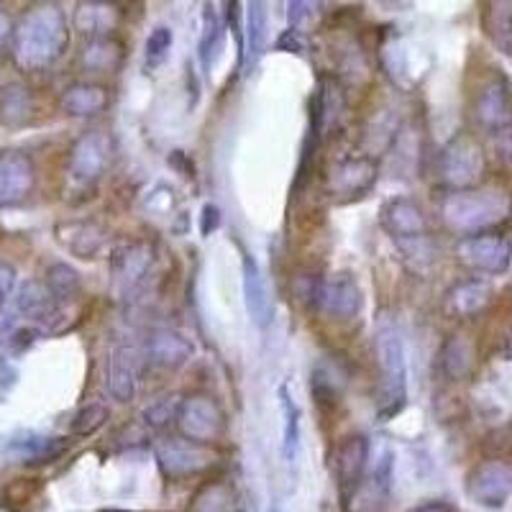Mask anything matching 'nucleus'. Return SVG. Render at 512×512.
Segmentation results:
<instances>
[{"instance_id": "f257e3e1", "label": "nucleus", "mask_w": 512, "mask_h": 512, "mask_svg": "<svg viewBox=\"0 0 512 512\" xmlns=\"http://www.w3.org/2000/svg\"><path fill=\"white\" fill-rule=\"evenodd\" d=\"M70 29L64 11L54 3L34 6L21 16L13 31V57L26 72L47 70L67 52Z\"/></svg>"}, {"instance_id": "f03ea898", "label": "nucleus", "mask_w": 512, "mask_h": 512, "mask_svg": "<svg viewBox=\"0 0 512 512\" xmlns=\"http://www.w3.org/2000/svg\"><path fill=\"white\" fill-rule=\"evenodd\" d=\"M441 216L451 231L474 236L510 216V203L495 190H448Z\"/></svg>"}, {"instance_id": "7ed1b4c3", "label": "nucleus", "mask_w": 512, "mask_h": 512, "mask_svg": "<svg viewBox=\"0 0 512 512\" xmlns=\"http://www.w3.org/2000/svg\"><path fill=\"white\" fill-rule=\"evenodd\" d=\"M379 361V415L392 418L405 408L408 397V359H405V346H402L400 333L392 326H382L374 341Z\"/></svg>"}, {"instance_id": "20e7f679", "label": "nucleus", "mask_w": 512, "mask_h": 512, "mask_svg": "<svg viewBox=\"0 0 512 512\" xmlns=\"http://www.w3.org/2000/svg\"><path fill=\"white\" fill-rule=\"evenodd\" d=\"M474 118L505 162H512V90L502 75L484 82L474 100Z\"/></svg>"}, {"instance_id": "39448f33", "label": "nucleus", "mask_w": 512, "mask_h": 512, "mask_svg": "<svg viewBox=\"0 0 512 512\" xmlns=\"http://www.w3.org/2000/svg\"><path fill=\"white\" fill-rule=\"evenodd\" d=\"M113 159V139L105 131H88L75 141L67 162V182L72 195L90 198L103 180L105 169Z\"/></svg>"}, {"instance_id": "423d86ee", "label": "nucleus", "mask_w": 512, "mask_h": 512, "mask_svg": "<svg viewBox=\"0 0 512 512\" xmlns=\"http://www.w3.org/2000/svg\"><path fill=\"white\" fill-rule=\"evenodd\" d=\"M487 157L472 134H456L438 154V175L448 190H474L484 175Z\"/></svg>"}, {"instance_id": "0eeeda50", "label": "nucleus", "mask_w": 512, "mask_h": 512, "mask_svg": "<svg viewBox=\"0 0 512 512\" xmlns=\"http://www.w3.org/2000/svg\"><path fill=\"white\" fill-rule=\"evenodd\" d=\"M177 425H180L182 438L200 443V446H210V443L221 441L226 433V413L213 397L192 395L182 400Z\"/></svg>"}, {"instance_id": "6e6552de", "label": "nucleus", "mask_w": 512, "mask_h": 512, "mask_svg": "<svg viewBox=\"0 0 512 512\" xmlns=\"http://www.w3.org/2000/svg\"><path fill=\"white\" fill-rule=\"evenodd\" d=\"M459 262L479 274H502L512 264V241L502 233L484 231L464 236L456 246Z\"/></svg>"}, {"instance_id": "1a4fd4ad", "label": "nucleus", "mask_w": 512, "mask_h": 512, "mask_svg": "<svg viewBox=\"0 0 512 512\" xmlns=\"http://www.w3.org/2000/svg\"><path fill=\"white\" fill-rule=\"evenodd\" d=\"M377 162L372 157H346L331 164L326 175L328 195L341 203L364 198L377 182Z\"/></svg>"}, {"instance_id": "9d476101", "label": "nucleus", "mask_w": 512, "mask_h": 512, "mask_svg": "<svg viewBox=\"0 0 512 512\" xmlns=\"http://www.w3.org/2000/svg\"><path fill=\"white\" fill-rule=\"evenodd\" d=\"M466 495L477 505L500 510L512 495V466L500 459H489L477 464L466 477Z\"/></svg>"}, {"instance_id": "9b49d317", "label": "nucleus", "mask_w": 512, "mask_h": 512, "mask_svg": "<svg viewBox=\"0 0 512 512\" xmlns=\"http://www.w3.org/2000/svg\"><path fill=\"white\" fill-rule=\"evenodd\" d=\"M154 454H157L159 469L167 479L195 477V474L205 472L208 466H213L210 446H200V443H192L187 438H167V441L157 443Z\"/></svg>"}, {"instance_id": "f8f14e48", "label": "nucleus", "mask_w": 512, "mask_h": 512, "mask_svg": "<svg viewBox=\"0 0 512 512\" xmlns=\"http://www.w3.org/2000/svg\"><path fill=\"white\" fill-rule=\"evenodd\" d=\"M369 464V441L364 436H346L336 443L331 454V469L344 500L354 495L364 482V472Z\"/></svg>"}, {"instance_id": "ddd939ff", "label": "nucleus", "mask_w": 512, "mask_h": 512, "mask_svg": "<svg viewBox=\"0 0 512 512\" xmlns=\"http://www.w3.org/2000/svg\"><path fill=\"white\" fill-rule=\"evenodd\" d=\"M152 267L154 246H149L146 241L118 246L111 256L113 282L123 295H134L136 290H141L146 285V277L152 274Z\"/></svg>"}, {"instance_id": "4468645a", "label": "nucleus", "mask_w": 512, "mask_h": 512, "mask_svg": "<svg viewBox=\"0 0 512 512\" xmlns=\"http://www.w3.org/2000/svg\"><path fill=\"white\" fill-rule=\"evenodd\" d=\"M379 223L402 246L423 241L425 233H428V218H425L423 205L415 203L413 198L387 200L379 210Z\"/></svg>"}, {"instance_id": "2eb2a0df", "label": "nucleus", "mask_w": 512, "mask_h": 512, "mask_svg": "<svg viewBox=\"0 0 512 512\" xmlns=\"http://www.w3.org/2000/svg\"><path fill=\"white\" fill-rule=\"evenodd\" d=\"M36 167L29 154L8 149L0 152V208L24 203L34 192Z\"/></svg>"}, {"instance_id": "dca6fc26", "label": "nucleus", "mask_w": 512, "mask_h": 512, "mask_svg": "<svg viewBox=\"0 0 512 512\" xmlns=\"http://www.w3.org/2000/svg\"><path fill=\"white\" fill-rule=\"evenodd\" d=\"M361 305H364V295H361L359 282L351 274H333V277L320 282L318 300H315V310H320V313L331 315L336 320H349L361 313Z\"/></svg>"}, {"instance_id": "f3484780", "label": "nucleus", "mask_w": 512, "mask_h": 512, "mask_svg": "<svg viewBox=\"0 0 512 512\" xmlns=\"http://www.w3.org/2000/svg\"><path fill=\"white\" fill-rule=\"evenodd\" d=\"M241 282H244L246 313H249L251 323L264 331V328L272 323V315H274L272 292H269L267 277H264L259 262H256L254 254H249L244 246H241Z\"/></svg>"}, {"instance_id": "a211bd4d", "label": "nucleus", "mask_w": 512, "mask_h": 512, "mask_svg": "<svg viewBox=\"0 0 512 512\" xmlns=\"http://www.w3.org/2000/svg\"><path fill=\"white\" fill-rule=\"evenodd\" d=\"M141 356L134 346H116L108 359V392L113 400L128 402L136 392Z\"/></svg>"}, {"instance_id": "6ab92c4d", "label": "nucleus", "mask_w": 512, "mask_h": 512, "mask_svg": "<svg viewBox=\"0 0 512 512\" xmlns=\"http://www.w3.org/2000/svg\"><path fill=\"white\" fill-rule=\"evenodd\" d=\"M111 98H108V90L95 85V82H72L70 88L62 93V111L67 116H75V118H90V116H98L108 108Z\"/></svg>"}, {"instance_id": "aec40b11", "label": "nucleus", "mask_w": 512, "mask_h": 512, "mask_svg": "<svg viewBox=\"0 0 512 512\" xmlns=\"http://www.w3.org/2000/svg\"><path fill=\"white\" fill-rule=\"evenodd\" d=\"M18 313L26 315L29 320H39V323H52L59 313V300L52 295L47 282L26 280L18 290L16 297Z\"/></svg>"}, {"instance_id": "412c9836", "label": "nucleus", "mask_w": 512, "mask_h": 512, "mask_svg": "<svg viewBox=\"0 0 512 512\" xmlns=\"http://www.w3.org/2000/svg\"><path fill=\"white\" fill-rule=\"evenodd\" d=\"M64 451V443L59 438L36 436V433H21L6 443V454L24 464H47L54 461Z\"/></svg>"}, {"instance_id": "4be33fe9", "label": "nucleus", "mask_w": 512, "mask_h": 512, "mask_svg": "<svg viewBox=\"0 0 512 512\" xmlns=\"http://www.w3.org/2000/svg\"><path fill=\"white\" fill-rule=\"evenodd\" d=\"M146 356L157 367L177 369L192 356V344L175 331H157L146 344Z\"/></svg>"}, {"instance_id": "5701e85b", "label": "nucleus", "mask_w": 512, "mask_h": 512, "mask_svg": "<svg viewBox=\"0 0 512 512\" xmlns=\"http://www.w3.org/2000/svg\"><path fill=\"white\" fill-rule=\"evenodd\" d=\"M246 34L241 41V67H244L246 75H251L259 59H262L264 47H267V11H264V3H251L249 11H246Z\"/></svg>"}, {"instance_id": "b1692460", "label": "nucleus", "mask_w": 512, "mask_h": 512, "mask_svg": "<svg viewBox=\"0 0 512 512\" xmlns=\"http://www.w3.org/2000/svg\"><path fill=\"white\" fill-rule=\"evenodd\" d=\"M57 239L70 254L80 259H93L103 246V231L93 221H72L57 226Z\"/></svg>"}, {"instance_id": "393cba45", "label": "nucleus", "mask_w": 512, "mask_h": 512, "mask_svg": "<svg viewBox=\"0 0 512 512\" xmlns=\"http://www.w3.org/2000/svg\"><path fill=\"white\" fill-rule=\"evenodd\" d=\"M123 64V44L116 36L90 39L82 49V67L95 75H111Z\"/></svg>"}, {"instance_id": "a878e982", "label": "nucleus", "mask_w": 512, "mask_h": 512, "mask_svg": "<svg viewBox=\"0 0 512 512\" xmlns=\"http://www.w3.org/2000/svg\"><path fill=\"white\" fill-rule=\"evenodd\" d=\"M489 303V285L484 280H466L451 287L446 295V310L454 318H472Z\"/></svg>"}, {"instance_id": "bb28decb", "label": "nucleus", "mask_w": 512, "mask_h": 512, "mask_svg": "<svg viewBox=\"0 0 512 512\" xmlns=\"http://www.w3.org/2000/svg\"><path fill=\"white\" fill-rule=\"evenodd\" d=\"M34 116V95L24 82H8L0 88V123L24 126Z\"/></svg>"}, {"instance_id": "cd10ccee", "label": "nucleus", "mask_w": 512, "mask_h": 512, "mask_svg": "<svg viewBox=\"0 0 512 512\" xmlns=\"http://www.w3.org/2000/svg\"><path fill=\"white\" fill-rule=\"evenodd\" d=\"M75 24L90 39L111 36L118 24V11L116 6H108V3H80L75 11Z\"/></svg>"}, {"instance_id": "c85d7f7f", "label": "nucleus", "mask_w": 512, "mask_h": 512, "mask_svg": "<svg viewBox=\"0 0 512 512\" xmlns=\"http://www.w3.org/2000/svg\"><path fill=\"white\" fill-rule=\"evenodd\" d=\"M187 512H241V507L231 484L208 482L192 495Z\"/></svg>"}, {"instance_id": "c756f323", "label": "nucleus", "mask_w": 512, "mask_h": 512, "mask_svg": "<svg viewBox=\"0 0 512 512\" xmlns=\"http://www.w3.org/2000/svg\"><path fill=\"white\" fill-rule=\"evenodd\" d=\"M280 408L282 418H285V431H282V464L292 469L297 461V451H300V408L292 400L287 384L280 387Z\"/></svg>"}, {"instance_id": "7c9ffc66", "label": "nucleus", "mask_w": 512, "mask_h": 512, "mask_svg": "<svg viewBox=\"0 0 512 512\" xmlns=\"http://www.w3.org/2000/svg\"><path fill=\"white\" fill-rule=\"evenodd\" d=\"M474 346L464 336L448 338L446 346L441 349V369L451 379H464L474 369Z\"/></svg>"}, {"instance_id": "2f4dec72", "label": "nucleus", "mask_w": 512, "mask_h": 512, "mask_svg": "<svg viewBox=\"0 0 512 512\" xmlns=\"http://www.w3.org/2000/svg\"><path fill=\"white\" fill-rule=\"evenodd\" d=\"M484 29L502 52L512 54V3H489Z\"/></svg>"}, {"instance_id": "473e14b6", "label": "nucleus", "mask_w": 512, "mask_h": 512, "mask_svg": "<svg viewBox=\"0 0 512 512\" xmlns=\"http://www.w3.org/2000/svg\"><path fill=\"white\" fill-rule=\"evenodd\" d=\"M223 44V26L218 21V13L213 6H205L203 11V36H200V64H203V72L208 75L213 62H216V54Z\"/></svg>"}, {"instance_id": "72a5a7b5", "label": "nucleus", "mask_w": 512, "mask_h": 512, "mask_svg": "<svg viewBox=\"0 0 512 512\" xmlns=\"http://www.w3.org/2000/svg\"><path fill=\"white\" fill-rule=\"evenodd\" d=\"M47 287L52 290V295L57 297L59 303H70L80 295L82 290V282H80V274L70 267V264H52L47 269Z\"/></svg>"}, {"instance_id": "f704fd0d", "label": "nucleus", "mask_w": 512, "mask_h": 512, "mask_svg": "<svg viewBox=\"0 0 512 512\" xmlns=\"http://www.w3.org/2000/svg\"><path fill=\"white\" fill-rule=\"evenodd\" d=\"M111 418V413H108V408L105 405H100V402H90V405H85V408L80 410V413L72 418V425L70 431L75 433V436H93V433H98L100 428L105 425V420Z\"/></svg>"}, {"instance_id": "c9c22d12", "label": "nucleus", "mask_w": 512, "mask_h": 512, "mask_svg": "<svg viewBox=\"0 0 512 512\" xmlns=\"http://www.w3.org/2000/svg\"><path fill=\"white\" fill-rule=\"evenodd\" d=\"M180 408H182L180 395L159 397V400H154L152 405L144 410V423L154 425V428H162V425L177 420V415H180Z\"/></svg>"}, {"instance_id": "e433bc0d", "label": "nucleus", "mask_w": 512, "mask_h": 512, "mask_svg": "<svg viewBox=\"0 0 512 512\" xmlns=\"http://www.w3.org/2000/svg\"><path fill=\"white\" fill-rule=\"evenodd\" d=\"M172 41H175V36H172V29H169V26H157V29L149 34V39H146V67H149V70L159 67V64L167 59L169 49H172Z\"/></svg>"}, {"instance_id": "4c0bfd02", "label": "nucleus", "mask_w": 512, "mask_h": 512, "mask_svg": "<svg viewBox=\"0 0 512 512\" xmlns=\"http://www.w3.org/2000/svg\"><path fill=\"white\" fill-rule=\"evenodd\" d=\"M313 3H287V18H290L292 31H303V26H308V21L315 13Z\"/></svg>"}, {"instance_id": "58836bf2", "label": "nucleus", "mask_w": 512, "mask_h": 512, "mask_svg": "<svg viewBox=\"0 0 512 512\" xmlns=\"http://www.w3.org/2000/svg\"><path fill=\"white\" fill-rule=\"evenodd\" d=\"M18 382V372L13 364H8V361L0 359V400H6L8 395H11V390L16 387Z\"/></svg>"}, {"instance_id": "ea45409f", "label": "nucleus", "mask_w": 512, "mask_h": 512, "mask_svg": "<svg viewBox=\"0 0 512 512\" xmlns=\"http://www.w3.org/2000/svg\"><path fill=\"white\" fill-rule=\"evenodd\" d=\"M218 226H221V210H218V205H213V203L203 205V218H200V233H203V236H210V233L216 231Z\"/></svg>"}, {"instance_id": "a19ab883", "label": "nucleus", "mask_w": 512, "mask_h": 512, "mask_svg": "<svg viewBox=\"0 0 512 512\" xmlns=\"http://www.w3.org/2000/svg\"><path fill=\"white\" fill-rule=\"evenodd\" d=\"M277 49L280 52H295V54H303L305 44H303V36H300V31H292L287 29L285 34L277 39Z\"/></svg>"}, {"instance_id": "79ce46f5", "label": "nucleus", "mask_w": 512, "mask_h": 512, "mask_svg": "<svg viewBox=\"0 0 512 512\" xmlns=\"http://www.w3.org/2000/svg\"><path fill=\"white\" fill-rule=\"evenodd\" d=\"M13 24H11V18L6 16V13L0 11V49L6 47L8 44V39H13Z\"/></svg>"}, {"instance_id": "37998d69", "label": "nucleus", "mask_w": 512, "mask_h": 512, "mask_svg": "<svg viewBox=\"0 0 512 512\" xmlns=\"http://www.w3.org/2000/svg\"><path fill=\"white\" fill-rule=\"evenodd\" d=\"M410 512H456L448 502H425V505H418Z\"/></svg>"}, {"instance_id": "c03bdc74", "label": "nucleus", "mask_w": 512, "mask_h": 512, "mask_svg": "<svg viewBox=\"0 0 512 512\" xmlns=\"http://www.w3.org/2000/svg\"><path fill=\"white\" fill-rule=\"evenodd\" d=\"M169 164H175V167H180L182 172H185V175H187V172H192V164H187V157L182 152L172 154V157H169Z\"/></svg>"}, {"instance_id": "a18cd8bd", "label": "nucleus", "mask_w": 512, "mask_h": 512, "mask_svg": "<svg viewBox=\"0 0 512 512\" xmlns=\"http://www.w3.org/2000/svg\"><path fill=\"white\" fill-rule=\"evenodd\" d=\"M105 512H128V510H105Z\"/></svg>"}, {"instance_id": "49530a36", "label": "nucleus", "mask_w": 512, "mask_h": 512, "mask_svg": "<svg viewBox=\"0 0 512 512\" xmlns=\"http://www.w3.org/2000/svg\"><path fill=\"white\" fill-rule=\"evenodd\" d=\"M510 210H512V208H510Z\"/></svg>"}]
</instances>
